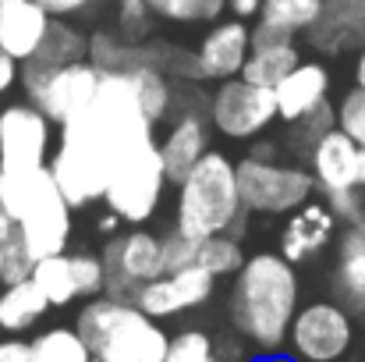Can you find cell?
Segmentation results:
<instances>
[{
  "label": "cell",
  "instance_id": "2e32d148",
  "mask_svg": "<svg viewBox=\"0 0 365 362\" xmlns=\"http://www.w3.org/2000/svg\"><path fill=\"white\" fill-rule=\"evenodd\" d=\"M75 206L57 192L50 196L46 203L32 206L25 217H18V238L21 245L32 252V259H46V256H57V252H68L71 235H75Z\"/></svg>",
  "mask_w": 365,
  "mask_h": 362
},
{
  "label": "cell",
  "instance_id": "cb8c5ba5",
  "mask_svg": "<svg viewBox=\"0 0 365 362\" xmlns=\"http://www.w3.org/2000/svg\"><path fill=\"white\" fill-rule=\"evenodd\" d=\"M50 298L39 291V284L32 277L4 284L0 288V331L4 334H29L32 327L43 323V316L50 313Z\"/></svg>",
  "mask_w": 365,
  "mask_h": 362
},
{
  "label": "cell",
  "instance_id": "83f0119b",
  "mask_svg": "<svg viewBox=\"0 0 365 362\" xmlns=\"http://www.w3.org/2000/svg\"><path fill=\"white\" fill-rule=\"evenodd\" d=\"M32 281L39 284V291L50 298L53 309H64L71 302H78V284H75V270H71V252H57L46 259H36L32 266Z\"/></svg>",
  "mask_w": 365,
  "mask_h": 362
},
{
  "label": "cell",
  "instance_id": "7dc6e473",
  "mask_svg": "<svg viewBox=\"0 0 365 362\" xmlns=\"http://www.w3.org/2000/svg\"><path fill=\"white\" fill-rule=\"evenodd\" d=\"M355 185L365 192V149L359 153V174H355Z\"/></svg>",
  "mask_w": 365,
  "mask_h": 362
},
{
  "label": "cell",
  "instance_id": "7bdbcfd3",
  "mask_svg": "<svg viewBox=\"0 0 365 362\" xmlns=\"http://www.w3.org/2000/svg\"><path fill=\"white\" fill-rule=\"evenodd\" d=\"M217 359L220 362H245L242 341H235V338H220V341H217Z\"/></svg>",
  "mask_w": 365,
  "mask_h": 362
},
{
  "label": "cell",
  "instance_id": "5b68a950",
  "mask_svg": "<svg viewBox=\"0 0 365 362\" xmlns=\"http://www.w3.org/2000/svg\"><path fill=\"white\" fill-rule=\"evenodd\" d=\"M238 192H242L248 213L287 217L316 196V178H312L309 164L248 153L238 160Z\"/></svg>",
  "mask_w": 365,
  "mask_h": 362
},
{
  "label": "cell",
  "instance_id": "bcb514c9",
  "mask_svg": "<svg viewBox=\"0 0 365 362\" xmlns=\"http://www.w3.org/2000/svg\"><path fill=\"white\" fill-rule=\"evenodd\" d=\"M355 86H365V46L355 54Z\"/></svg>",
  "mask_w": 365,
  "mask_h": 362
},
{
  "label": "cell",
  "instance_id": "8fae6325",
  "mask_svg": "<svg viewBox=\"0 0 365 362\" xmlns=\"http://www.w3.org/2000/svg\"><path fill=\"white\" fill-rule=\"evenodd\" d=\"M53 121L29 100L7 104L0 111V167L4 171H32L46 167L53 153Z\"/></svg>",
  "mask_w": 365,
  "mask_h": 362
},
{
  "label": "cell",
  "instance_id": "d6a6232c",
  "mask_svg": "<svg viewBox=\"0 0 365 362\" xmlns=\"http://www.w3.org/2000/svg\"><path fill=\"white\" fill-rule=\"evenodd\" d=\"M291 128V149L294 153H302V156H309V149L330 131V128H337V107L327 100L323 107H316V111H309L302 121H294V124H287Z\"/></svg>",
  "mask_w": 365,
  "mask_h": 362
},
{
  "label": "cell",
  "instance_id": "d4e9b609",
  "mask_svg": "<svg viewBox=\"0 0 365 362\" xmlns=\"http://www.w3.org/2000/svg\"><path fill=\"white\" fill-rule=\"evenodd\" d=\"M131 89H135V100L142 107V114L153 121V124H163V121L174 118L178 111V82L156 68V64H138L131 71H124Z\"/></svg>",
  "mask_w": 365,
  "mask_h": 362
},
{
  "label": "cell",
  "instance_id": "db71d44e",
  "mask_svg": "<svg viewBox=\"0 0 365 362\" xmlns=\"http://www.w3.org/2000/svg\"><path fill=\"white\" fill-rule=\"evenodd\" d=\"M4 4H11V0H0V7H4Z\"/></svg>",
  "mask_w": 365,
  "mask_h": 362
},
{
  "label": "cell",
  "instance_id": "f5cc1de1",
  "mask_svg": "<svg viewBox=\"0 0 365 362\" xmlns=\"http://www.w3.org/2000/svg\"><path fill=\"white\" fill-rule=\"evenodd\" d=\"M341 362H365V359H341Z\"/></svg>",
  "mask_w": 365,
  "mask_h": 362
},
{
  "label": "cell",
  "instance_id": "603a6c76",
  "mask_svg": "<svg viewBox=\"0 0 365 362\" xmlns=\"http://www.w3.org/2000/svg\"><path fill=\"white\" fill-rule=\"evenodd\" d=\"M334 295L351 313H362L365 302V221L348 224L337 238V263H334Z\"/></svg>",
  "mask_w": 365,
  "mask_h": 362
},
{
  "label": "cell",
  "instance_id": "816d5d0a",
  "mask_svg": "<svg viewBox=\"0 0 365 362\" xmlns=\"http://www.w3.org/2000/svg\"><path fill=\"white\" fill-rule=\"evenodd\" d=\"M0 196H4V167H0Z\"/></svg>",
  "mask_w": 365,
  "mask_h": 362
},
{
  "label": "cell",
  "instance_id": "3957f363",
  "mask_svg": "<svg viewBox=\"0 0 365 362\" xmlns=\"http://www.w3.org/2000/svg\"><path fill=\"white\" fill-rule=\"evenodd\" d=\"M121 146L110 135V128L103 118L89 107L78 118L61 124V139L50 153V174L61 188V196L82 210V206H96L107 196L114 164L121 160Z\"/></svg>",
  "mask_w": 365,
  "mask_h": 362
},
{
  "label": "cell",
  "instance_id": "e0dca14e",
  "mask_svg": "<svg viewBox=\"0 0 365 362\" xmlns=\"http://www.w3.org/2000/svg\"><path fill=\"white\" fill-rule=\"evenodd\" d=\"M210 135H213V124H210V118L202 111H178L170 118L163 139H156L170 185H178L210 153Z\"/></svg>",
  "mask_w": 365,
  "mask_h": 362
},
{
  "label": "cell",
  "instance_id": "60d3db41",
  "mask_svg": "<svg viewBox=\"0 0 365 362\" xmlns=\"http://www.w3.org/2000/svg\"><path fill=\"white\" fill-rule=\"evenodd\" d=\"M0 362H32V345L18 334L0 341Z\"/></svg>",
  "mask_w": 365,
  "mask_h": 362
},
{
  "label": "cell",
  "instance_id": "7402d4cb",
  "mask_svg": "<svg viewBox=\"0 0 365 362\" xmlns=\"http://www.w3.org/2000/svg\"><path fill=\"white\" fill-rule=\"evenodd\" d=\"M160 54H163L160 39L131 43V39H124L114 25H100V29L89 32V64H96L103 75L131 71L138 64H156L160 68Z\"/></svg>",
  "mask_w": 365,
  "mask_h": 362
},
{
  "label": "cell",
  "instance_id": "836d02e7",
  "mask_svg": "<svg viewBox=\"0 0 365 362\" xmlns=\"http://www.w3.org/2000/svg\"><path fill=\"white\" fill-rule=\"evenodd\" d=\"M163 362H220L217 359V338L199 331V327L178 331L170 338V348H167Z\"/></svg>",
  "mask_w": 365,
  "mask_h": 362
},
{
  "label": "cell",
  "instance_id": "f546056e",
  "mask_svg": "<svg viewBox=\"0 0 365 362\" xmlns=\"http://www.w3.org/2000/svg\"><path fill=\"white\" fill-rule=\"evenodd\" d=\"M245 245L235 235H210V238L195 241V266H202L206 273H213L217 281L235 277L245 266Z\"/></svg>",
  "mask_w": 365,
  "mask_h": 362
},
{
  "label": "cell",
  "instance_id": "ab89813d",
  "mask_svg": "<svg viewBox=\"0 0 365 362\" xmlns=\"http://www.w3.org/2000/svg\"><path fill=\"white\" fill-rule=\"evenodd\" d=\"M53 18H93V0H39Z\"/></svg>",
  "mask_w": 365,
  "mask_h": 362
},
{
  "label": "cell",
  "instance_id": "52a82bcc",
  "mask_svg": "<svg viewBox=\"0 0 365 362\" xmlns=\"http://www.w3.org/2000/svg\"><path fill=\"white\" fill-rule=\"evenodd\" d=\"M167 185H170V178H167V167H163V156H160V142H145V146L124 153L114 164L103 206L110 213H118L124 224L142 228L160 213Z\"/></svg>",
  "mask_w": 365,
  "mask_h": 362
},
{
  "label": "cell",
  "instance_id": "7c38bea8",
  "mask_svg": "<svg viewBox=\"0 0 365 362\" xmlns=\"http://www.w3.org/2000/svg\"><path fill=\"white\" fill-rule=\"evenodd\" d=\"M213 295H217V277L206 273L202 266H185L145 281L135 291V306L153 320H174L192 309H202Z\"/></svg>",
  "mask_w": 365,
  "mask_h": 362
},
{
  "label": "cell",
  "instance_id": "f6af8a7d",
  "mask_svg": "<svg viewBox=\"0 0 365 362\" xmlns=\"http://www.w3.org/2000/svg\"><path fill=\"white\" fill-rule=\"evenodd\" d=\"M14 231H18V224H14V217L0 206V245H7V241L14 238Z\"/></svg>",
  "mask_w": 365,
  "mask_h": 362
},
{
  "label": "cell",
  "instance_id": "74e56055",
  "mask_svg": "<svg viewBox=\"0 0 365 362\" xmlns=\"http://www.w3.org/2000/svg\"><path fill=\"white\" fill-rule=\"evenodd\" d=\"M195 241L199 238H188V235H181L178 228H170V231L163 235V263H167V270L195 266Z\"/></svg>",
  "mask_w": 365,
  "mask_h": 362
},
{
  "label": "cell",
  "instance_id": "4fadbf2b",
  "mask_svg": "<svg viewBox=\"0 0 365 362\" xmlns=\"http://www.w3.org/2000/svg\"><path fill=\"white\" fill-rule=\"evenodd\" d=\"M248 50H252V25L231 14V18H220L213 25H206L202 39L195 43V79L199 82H227V79H238L248 61Z\"/></svg>",
  "mask_w": 365,
  "mask_h": 362
},
{
  "label": "cell",
  "instance_id": "9f6ffc18",
  "mask_svg": "<svg viewBox=\"0 0 365 362\" xmlns=\"http://www.w3.org/2000/svg\"><path fill=\"white\" fill-rule=\"evenodd\" d=\"M149 4H160V0H149Z\"/></svg>",
  "mask_w": 365,
  "mask_h": 362
},
{
  "label": "cell",
  "instance_id": "d590c367",
  "mask_svg": "<svg viewBox=\"0 0 365 362\" xmlns=\"http://www.w3.org/2000/svg\"><path fill=\"white\" fill-rule=\"evenodd\" d=\"M337 128L365 149V86H351L337 104Z\"/></svg>",
  "mask_w": 365,
  "mask_h": 362
},
{
  "label": "cell",
  "instance_id": "681fc988",
  "mask_svg": "<svg viewBox=\"0 0 365 362\" xmlns=\"http://www.w3.org/2000/svg\"><path fill=\"white\" fill-rule=\"evenodd\" d=\"M114 0H93V18H100V11H107Z\"/></svg>",
  "mask_w": 365,
  "mask_h": 362
},
{
  "label": "cell",
  "instance_id": "9a60e30c",
  "mask_svg": "<svg viewBox=\"0 0 365 362\" xmlns=\"http://www.w3.org/2000/svg\"><path fill=\"white\" fill-rule=\"evenodd\" d=\"M337 213L327 206V199H309L305 206H298L294 213H287V224L280 231V256L291 259L294 266L298 263H309L316 259L330 241L337 238Z\"/></svg>",
  "mask_w": 365,
  "mask_h": 362
},
{
  "label": "cell",
  "instance_id": "f907efd6",
  "mask_svg": "<svg viewBox=\"0 0 365 362\" xmlns=\"http://www.w3.org/2000/svg\"><path fill=\"white\" fill-rule=\"evenodd\" d=\"M0 288H4V245H0Z\"/></svg>",
  "mask_w": 365,
  "mask_h": 362
},
{
  "label": "cell",
  "instance_id": "e575fe53",
  "mask_svg": "<svg viewBox=\"0 0 365 362\" xmlns=\"http://www.w3.org/2000/svg\"><path fill=\"white\" fill-rule=\"evenodd\" d=\"M71 270L82 298H96L107 291V263L100 252H71Z\"/></svg>",
  "mask_w": 365,
  "mask_h": 362
},
{
  "label": "cell",
  "instance_id": "4dcf8cb0",
  "mask_svg": "<svg viewBox=\"0 0 365 362\" xmlns=\"http://www.w3.org/2000/svg\"><path fill=\"white\" fill-rule=\"evenodd\" d=\"M110 11H114V29L124 39H131V43H149L153 39L156 18H160L156 4H149V0H114Z\"/></svg>",
  "mask_w": 365,
  "mask_h": 362
},
{
  "label": "cell",
  "instance_id": "ac0fdd59",
  "mask_svg": "<svg viewBox=\"0 0 365 362\" xmlns=\"http://www.w3.org/2000/svg\"><path fill=\"white\" fill-rule=\"evenodd\" d=\"M330 68L323 64V61H298L280 82H277V89H273V96H277V114L284 124H294V121H302L309 111H316V107H323L327 100H330Z\"/></svg>",
  "mask_w": 365,
  "mask_h": 362
},
{
  "label": "cell",
  "instance_id": "f1b7e54d",
  "mask_svg": "<svg viewBox=\"0 0 365 362\" xmlns=\"http://www.w3.org/2000/svg\"><path fill=\"white\" fill-rule=\"evenodd\" d=\"M29 345H32V362H93L89 345L75 327H46Z\"/></svg>",
  "mask_w": 365,
  "mask_h": 362
},
{
  "label": "cell",
  "instance_id": "11a10c76",
  "mask_svg": "<svg viewBox=\"0 0 365 362\" xmlns=\"http://www.w3.org/2000/svg\"><path fill=\"white\" fill-rule=\"evenodd\" d=\"M362 316H365V302H362Z\"/></svg>",
  "mask_w": 365,
  "mask_h": 362
},
{
  "label": "cell",
  "instance_id": "7a4b0ae2",
  "mask_svg": "<svg viewBox=\"0 0 365 362\" xmlns=\"http://www.w3.org/2000/svg\"><path fill=\"white\" fill-rule=\"evenodd\" d=\"M174 199V228L188 238L235 235L242 238L248 228V210L238 192V160L224 149H210L178 185Z\"/></svg>",
  "mask_w": 365,
  "mask_h": 362
},
{
  "label": "cell",
  "instance_id": "ee69618b",
  "mask_svg": "<svg viewBox=\"0 0 365 362\" xmlns=\"http://www.w3.org/2000/svg\"><path fill=\"white\" fill-rule=\"evenodd\" d=\"M259 7H262V0H231V14H238V18H259Z\"/></svg>",
  "mask_w": 365,
  "mask_h": 362
},
{
  "label": "cell",
  "instance_id": "ba28073f",
  "mask_svg": "<svg viewBox=\"0 0 365 362\" xmlns=\"http://www.w3.org/2000/svg\"><path fill=\"white\" fill-rule=\"evenodd\" d=\"M355 341V316L337 298L298 306L287 334V352L302 362H341Z\"/></svg>",
  "mask_w": 365,
  "mask_h": 362
},
{
  "label": "cell",
  "instance_id": "6da1fadb",
  "mask_svg": "<svg viewBox=\"0 0 365 362\" xmlns=\"http://www.w3.org/2000/svg\"><path fill=\"white\" fill-rule=\"evenodd\" d=\"M231 281L227 316L235 334L259 348V356L287 348L291 320L302 306L298 266L280 252H252Z\"/></svg>",
  "mask_w": 365,
  "mask_h": 362
},
{
  "label": "cell",
  "instance_id": "5bb4252c",
  "mask_svg": "<svg viewBox=\"0 0 365 362\" xmlns=\"http://www.w3.org/2000/svg\"><path fill=\"white\" fill-rule=\"evenodd\" d=\"M305 43L323 57L359 54L365 46V0H323L316 25L305 32Z\"/></svg>",
  "mask_w": 365,
  "mask_h": 362
},
{
  "label": "cell",
  "instance_id": "c3c4849f",
  "mask_svg": "<svg viewBox=\"0 0 365 362\" xmlns=\"http://www.w3.org/2000/svg\"><path fill=\"white\" fill-rule=\"evenodd\" d=\"M262 362H302V359H294L291 352L284 356V352H273V356H262Z\"/></svg>",
  "mask_w": 365,
  "mask_h": 362
},
{
  "label": "cell",
  "instance_id": "ffe728a7",
  "mask_svg": "<svg viewBox=\"0 0 365 362\" xmlns=\"http://www.w3.org/2000/svg\"><path fill=\"white\" fill-rule=\"evenodd\" d=\"M53 14L39 0H11L0 7V50L11 54L18 64L39 54V43L50 29Z\"/></svg>",
  "mask_w": 365,
  "mask_h": 362
},
{
  "label": "cell",
  "instance_id": "8992f818",
  "mask_svg": "<svg viewBox=\"0 0 365 362\" xmlns=\"http://www.w3.org/2000/svg\"><path fill=\"white\" fill-rule=\"evenodd\" d=\"M103 82V71L89 61L78 64H39V61H25L18 86L25 93V100L32 107H39L57 128L64 121L78 118L82 111H89V104L96 100V89Z\"/></svg>",
  "mask_w": 365,
  "mask_h": 362
},
{
  "label": "cell",
  "instance_id": "44dd1931",
  "mask_svg": "<svg viewBox=\"0 0 365 362\" xmlns=\"http://www.w3.org/2000/svg\"><path fill=\"white\" fill-rule=\"evenodd\" d=\"M302 61V46L294 36H280V32H269L262 25L252 29V50H248V61L242 68V79H248L252 86H266V89H277V82Z\"/></svg>",
  "mask_w": 365,
  "mask_h": 362
},
{
  "label": "cell",
  "instance_id": "484cf974",
  "mask_svg": "<svg viewBox=\"0 0 365 362\" xmlns=\"http://www.w3.org/2000/svg\"><path fill=\"white\" fill-rule=\"evenodd\" d=\"M39 64H78V61H89V32L75 25V18H53L43 43H39V54L32 57Z\"/></svg>",
  "mask_w": 365,
  "mask_h": 362
},
{
  "label": "cell",
  "instance_id": "277c9868",
  "mask_svg": "<svg viewBox=\"0 0 365 362\" xmlns=\"http://www.w3.org/2000/svg\"><path fill=\"white\" fill-rule=\"evenodd\" d=\"M75 331L89 345L93 362H163L170 334L128 298L96 295L75 316Z\"/></svg>",
  "mask_w": 365,
  "mask_h": 362
},
{
  "label": "cell",
  "instance_id": "b9f144b4",
  "mask_svg": "<svg viewBox=\"0 0 365 362\" xmlns=\"http://www.w3.org/2000/svg\"><path fill=\"white\" fill-rule=\"evenodd\" d=\"M18 75H21V64H18L11 54H4V50H0V96L18 82Z\"/></svg>",
  "mask_w": 365,
  "mask_h": 362
},
{
  "label": "cell",
  "instance_id": "f35d334b",
  "mask_svg": "<svg viewBox=\"0 0 365 362\" xmlns=\"http://www.w3.org/2000/svg\"><path fill=\"white\" fill-rule=\"evenodd\" d=\"M32 266H36L32 252L21 245V238H18V235H14V238L4 245V284H14V281L32 277Z\"/></svg>",
  "mask_w": 365,
  "mask_h": 362
},
{
  "label": "cell",
  "instance_id": "4316f807",
  "mask_svg": "<svg viewBox=\"0 0 365 362\" xmlns=\"http://www.w3.org/2000/svg\"><path fill=\"white\" fill-rule=\"evenodd\" d=\"M323 11V0H262L259 25L280 36H305Z\"/></svg>",
  "mask_w": 365,
  "mask_h": 362
},
{
  "label": "cell",
  "instance_id": "d6986e66",
  "mask_svg": "<svg viewBox=\"0 0 365 362\" xmlns=\"http://www.w3.org/2000/svg\"><path fill=\"white\" fill-rule=\"evenodd\" d=\"M359 153L362 146L344 135L341 128H330L305 156L312 178H316V188L327 196V192H341V188H359L355 185V174H359Z\"/></svg>",
  "mask_w": 365,
  "mask_h": 362
},
{
  "label": "cell",
  "instance_id": "8d00e7d4",
  "mask_svg": "<svg viewBox=\"0 0 365 362\" xmlns=\"http://www.w3.org/2000/svg\"><path fill=\"white\" fill-rule=\"evenodd\" d=\"M323 199H327V206L337 213V221H341L344 228H348V224H359V221H365V196H362V188L327 192Z\"/></svg>",
  "mask_w": 365,
  "mask_h": 362
},
{
  "label": "cell",
  "instance_id": "30bf717a",
  "mask_svg": "<svg viewBox=\"0 0 365 362\" xmlns=\"http://www.w3.org/2000/svg\"><path fill=\"white\" fill-rule=\"evenodd\" d=\"M100 256L107 263V291L103 295H110V298L135 302V291L145 281L167 273L163 235L149 231L145 224L142 228H128V231H114Z\"/></svg>",
  "mask_w": 365,
  "mask_h": 362
},
{
  "label": "cell",
  "instance_id": "1f68e13d",
  "mask_svg": "<svg viewBox=\"0 0 365 362\" xmlns=\"http://www.w3.org/2000/svg\"><path fill=\"white\" fill-rule=\"evenodd\" d=\"M160 18L163 21H174V25H213L220 18H227L231 11V0H160L156 4Z\"/></svg>",
  "mask_w": 365,
  "mask_h": 362
},
{
  "label": "cell",
  "instance_id": "9c48e42d",
  "mask_svg": "<svg viewBox=\"0 0 365 362\" xmlns=\"http://www.w3.org/2000/svg\"><path fill=\"white\" fill-rule=\"evenodd\" d=\"M206 118L213 124L217 135L231 139V142H255L262 139L277 114V96L266 86H252L248 79H227L213 89L210 104H206Z\"/></svg>",
  "mask_w": 365,
  "mask_h": 362
}]
</instances>
